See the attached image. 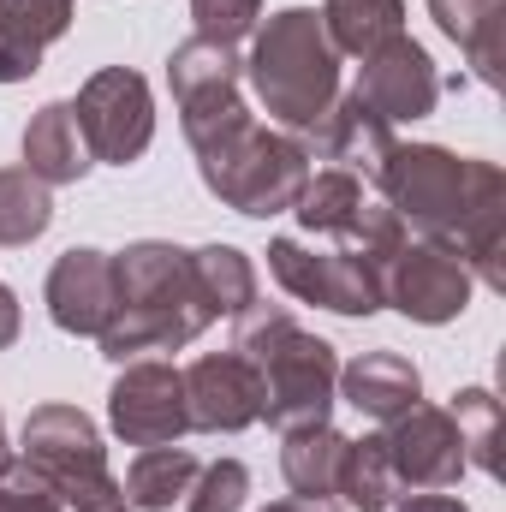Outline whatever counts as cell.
<instances>
[{"label":"cell","instance_id":"5","mask_svg":"<svg viewBox=\"0 0 506 512\" xmlns=\"http://www.w3.org/2000/svg\"><path fill=\"white\" fill-rule=\"evenodd\" d=\"M18 459L60 495V507H78V512H126L131 507L126 483H114V471H108L102 429L78 405H36L24 417Z\"/></svg>","mask_w":506,"mask_h":512},{"label":"cell","instance_id":"13","mask_svg":"<svg viewBox=\"0 0 506 512\" xmlns=\"http://www.w3.org/2000/svg\"><path fill=\"white\" fill-rule=\"evenodd\" d=\"M358 96L376 108L387 126H399V120H423V114H435V102H441V72H435V60L423 54V42L393 36L387 48H376V54L364 60V72H358Z\"/></svg>","mask_w":506,"mask_h":512},{"label":"cell","instance_id":"2","mask_svg":"<svg viewBox=\"0 0 506 512\" xmlns=\"http://www.w3.org/2000/svg\"><path fill=\"white\" fill-rule=\"evenodd\" d=\"M215 322V304L197 280V262L179 245L143 239L114 256V316L96 334L108 358H143V352H173L191 346Z\"/></svg>","mask_w":506,"mask_h":512},{"label":"cell","instance_id":"18","mask_svg":"<svg viewBox=\"0 0 506 512\" xmlns=\"http://www.w3.org/2000/svg\"><path fill=\"white\" fill-rule=\"evenodd\" d=\"M334 387H346V405H358V411L376 417V423H393L399 411H411V405L423 399V376H417V364L399 358V352H364L358 364L340 370V382Z\"/></svg>","mask_w":506,"mask_h":512},{"label":"cell","instance_id":"24","mask_svg":"<svg viewBox=\"0 0 506 512\" xmlns=\"http://www.w3.org/2000/svg\"><path fill=\"white\" fill-rule=\"evenodd\" d=\"M364 209V179L346 173V167H328V173H310L292 215L304 221V233H322V239H340Z\"/></svg>","mask_w":506,"mask_h":512},{"label":"cell","instance_id":"17","mask_svg":"<svg viewBox=\"0 0 506 512\" xmlns=\"http://www.w3.org/2000/svg\"><path fill=\"white\" fill-rule=\"evenodd\" d=\"M72 24V0H0V84H18L42 66V48Z\"/></svg>","mask_w":506,"mask_h":512},{"label":"cell","instance_id":"26","mask_svg":"<svg viewBox=\"0 0 506 512\" xmlns=\"http://www.w3.org/2000/svg\"><path fill=\"white\" fill-rule=\"evenodd\" d=\"M54 221V197L30 167H0V245H30Z\"/></svg>","mask_w":506,"mask_h":512},{"label":"cell","instance_id":"7","mask_svg":"<svg viewBox=\"0 0 506 512\" xmlns=\"http://www.w3.org/2000/svg\"><path fill=\"white\" fill-rule=\"evenodd\" d=\"M167 84H173L179 126L191 137V149H209L215 137H227L251 120L239 102V60L227 42H209V36L179 42L167 60Z\"/></svg>","mask_w":506,"mask_h":512},{"label":"cell","instance_id":"30","mask_svg":"<svg viewBox=\"0 0 506 512\" xmlns=\"http://www.w3.org/2000/svg\"><path fill=\"white\" fill-rule=\"evenodd\" d=\"M191 18H197V36L209 42H245L262 18V0H191Z\"/></svg>","mask_w":506,"mask_h":512},{"label":"cell","instance_id":"11","mask_svg":"<svg viewBox=\"0 0 506 512\" xmlns=\"http://www.w3.org/2000/svg\"><path fill=\"white\" fill-rule=\"evenodd\" d=\"M381 447H387V465L399 477V495H441L453 489L471 465H465V441H459V423L453 411L441 405H411L399 411L387 429H381Z\"/></svg>","mask_w":506,"mask_h":512},{"label":"cell","instance_id":"20","mask_svg":"<svg viewBox=\"0 0 506 512\" xmlns=\"http://www.w3.org/2000/svg\"><path fill=\"white\" fill-rule=\"evenodd\" d=\"M435 24L465 48L471 72L483 84H501V30H506V0H429Z\"/></svg>","mask_w":506,"mask_h":512},{"label":"cell","instance_id":"31","mask_svg":"<svg viewBox=\"0 0 506 512\" xmlns=\"http://www.w3.org/2000/svg\"><path fill=\"white\" fill-rule=\"evenodd\" d=\"M0 512H66V507L24 459H0Z\"/></svg>","mask_w":506,"mask_h":512},{"label":"cell","instance_id":"10","mask_svg":"<svg viewBox=\"0 0 506 512\" xmlns=\"http://www.w3.org/2000/svg\"><path fill=\"white\" fill-rule=\"evenodd\" d=\"M471 268L459 262L453 245H435V239H405L399 256L387 262V280H381V298L399 310V316H411V322H423V328H441V322H453V316H465V304H471Z\"/></svg>","mask_w":506,"mask_h":512},{"label":"cell","instance_id":"9","mask_svg":"<svg viewBox=\"0 0 506 512\" xmlns=\"http://www.w3.org/2000/svg\"><path fill=\"white\" fill-rule=\"evenodd\" d=\"M72 114H78V131H84V149H90L96 161H108V167H131V161L149 149V137H155L149 84H143L131 66L96 72V78L78 90Z\"/></svg>","mask_w":506,"mask_h":512},{"label":"cell","instance_id":"15","mask_svg":"<svg viewBox=\"0 0 506 512\" xmlns=\"http://www.w3.org/2000/svg\"><path fill=\"white\" fill-rule=\"evenodd\" d=\"M48 316L66 334H102L114 316V256L66 251L48 274Z\"/></svg>","mask_w":506,"mask_h":512},{"label":"cell","instance_id":"27","mask_svg":"<svg viewBox=\"0 0 506 512\" xmlns=\"http://www.w3.org/2000/svg\"><path fill=\"white\" fill-rule=\"evenodd\" d=\"M191 262H197V280H203L215 316H221V310L239 316V310L256 304V268H251L245 251H233V245H203V251H191Z\"/></svg>","mask_w":506,"mask_h":512},{"label":"cell","instance_id":"6","mask_svg":"<svg viewBox=\"0 0 506 512\" xmlns=\"http://www.w3.org/2000/svg\"><path fill=\"white\" fill-rule=\"evenodd\" d=\"M197 167H203V185L239 209V215H280L298 203L304 179H310V149L286 131H262L245 126L215 137L209 149H197Z\"/></svg>","mask_w":506,"mask_h":512},{"label":"cell","instance_id":"12","mask_svg":"<svg viewBox=\"0 0 506 512\" xmlns=\"http://www.w3.org/2000/svg\"><path fill=\"white\" fill-rule=\"evenodd\" d=\"M108 417H114V435L126 447H167L191 429V411H185V376L161 358H131L126 376L108 393Z\"/></svg>","mask_w":506,"mask_h":512},{"label":"cell","instance_id":"33","mask_svg":"<svg viewBox=\"0 0 506 512\" xmlns=\"http://www.w3.org/2000/svg\"><path fill=\"white\" fill-rule=\"evenodd\" d=\"M12 340H18V298L0 286V352H6Z\"/></svg>","mask_w":506,"mask_h":512},{"label":"cell","instance_id":"29","mask_svg":"<svg viewBox=\"0 0 506 512\" xmlns=\"http://www.w3.org/2000/svg\"><path fill=\"white\" fill-rule=\"evenodd\" d=\"M251 495V471L239 459H215L197 471V483L185 489V512H239Z\"/></svg>","mask_w":506,"mask_h":512},{"label":"cell","instance_id":"23","mask_svg":"<svg viewBox=\"0 0 506 512\" xmlns=\"http://www.w3.org/2000/svg\"><path fill=\"white\" fill-rule=\"evenodd\" d=\"M197 453L191 447H143L137 459H131V471H126V501L131 507H143V512H167L191 483H197Z\"/></svg>","mask_w":506,"mask_h":512},{"label":"cell","instance_id":"21","mask_svg":"<svg viewBox=\"0 0 506 512\" xmlns=\"http://www.w3.org/2000/svg\"><path fill=\"white\" fill-rule=\"evenodd\" d=\"M322 30H328L334 54L370 60L393 36H405V0H328L322 6Z\"/></svg>","mask_w":506,"mask_h":512},{"label":"cell","instance_id":"34","mask_svg":"<svg viewBox=\"0 0 506 512\" xmlns=\"http://www.w3.org/2000/svg\"><path fill=\"white\" fill-rule=\"evenodd\" d=\"M268 512H346V507H334V501H304V495H298V501H274Z\"/></svg>","mask_w":506,"mask_h":512},{"label":"cell","instance_id":"19","mask_svg":"<svg viewBox=\"0 0 506 512\" xmlns=\"http://www.w3.org/2000/svg\"><path fill=\"white\" fill-rule=\"evenodd\" d=\"M24 167L42 185H78L90 173V149H84V131H78L72 102H48L24 126Z\"/></svg>","mask_w":506,"mask_h":512},{"label":"cell","instance_id":"14","mask_svg":"<svg viewBox=\"0 0 506 512\" xmlns=\"http://www.w3.org/2000/svg\"><path fill=\"white\" fill-rule=\"evenodd\" d=\"M179 376H185L191 429H221V435H233V429H251L256 417H262V382H256V370L239 352H209V358H197V364L179 370Z\"/></svg>","mask_w":506,"mask_h":512},{"label":"cell","instance_id":"16","mask_svg":"<svg viewBox=\"0 0 506 512\" xmlns=\"http://www.w3.org/2000/svg\"><path fill=\"white\" fill-rule=\"evenodd\" d=\"M310 149H316L322 161H340L346 173H370V179H376L381 155L393 149V126L381 120L358 90H346V96L328 108V120L310 131Z\"/></svg>","mask_w":506,"mask_h":512},{"label":"cell","instance_id":"1","mask_svg":"<svg viewBox=\"0 0 506 512\" xmlns=\"http://www.w3.org/2000/svg\"><path fill=\"white\" fill-rule=\"evenodd\" d=\"M387 209L423 239L453 245L471 280L506 292V173L441 143H393L376 167Z\"/></svg>","mask_w":506,"mask_h":512},{"label":"cell","instance_id":"28","mask_svg":"<svg viewBox=\"0 0 506 512\" xmlns=\"http://www.w3.org/2000/svg\"><path fill=\"white\" fill-rule=\"evenodd\" d=\"M453 423H459V441H465V465L471 471H501L495 459V435H501V399L489 387H465L453 393Z\"/></svg>","mask_w":506,"mask_h":512},{"label":"cell","instance_id":"3","mask_svg":"<svg viewBox=\"0 0 506 512\" xmlns=\"http://www.w3.org/2000/svg\"><path fill=\"white\" fill-rule=\"evenodd\" d=\"M233 352L245 358L262 382V417L286 435L304 423H328L334 382H340V358L328 340L304 334L292 322V310L280 304H251L233 316Z\"/></svg>","mask_w":506,"mask_h":512},{"label":"cell","instance_id":"32","mask_svg":"<svg viewBox=\"0 0 506 512\" xmlns=\"http://www.w3.org/2000/svg\"><path fill=\"white\" fill-rule=\"evenodd\" d=\"M399 512H471V507H465L459 495H447V489H441V495H411Z\"/></svg>","mask_w":506,"mask_h":512},{"label":"cell","instance_id":"25","mask_svg":"<svg viewBox=\"0 0 506 512\" xmlns=\"http://www.w3.org/2000/svg\"><path fill=\"white\" fill-rule=\"evenodd\" d=\"M334 495H346V507H358V512H387L393 501H399V477H393V465H387L381 435L346 441V453H340V477H334Z\"/></svg>","mask_w":506,"mask_h":512},{"label":"cell","instance_id":"22","mask_svg":"<svg viewBox=\"0 0 506 512\" xmlns=\"http://www.w3.org/2000/svg\"><path fill=\"white\" fill-rule=\"evenodd\" d=\"M340 453H346V435L328 429V423L286 429L280 471H286L292 495H304V501H328V495H334V477H340Z\"/></svg>","mask_w":506,"mask_h":512},{"label":"cell","instance_id":"8","mask_svg":"<svg viewBox=\"0 0 506 512\" xmlns=\"http://www.w3.org/2000/svg\"><path fill=\"white\" fill-rule=\"evenodd\" d=\"M268 268L298 304H322V310H340V316H370V310L387 304L381 298V268L364 262L358 251H346V245L304 251L298 239H274L268 245Z\"/></svg>","mask_w":506,"mask_h":512},{"label":"cell","instance_id":"35","mask_svg":"<svg viewBox=\"0 0 506 512\" xmlns=\"http://www.w3.org/2000/svg\"><path fill=\"white\" fill-rule=\"evenodd\" d=\"M0 459H6V429H0Z\"/></svg>","mask_w":506,"mask_h":512},{"label":"cell","instance_id":"4","mask_svg":"<svg viewBox=\"0 0 506 512\" xmlns=\"http://www.w3.org/2000/svg\"><path fill=\"white\" fill-rule=\"evenodd\" d=\"M245 72H251L262 108L286 131H304V137L340 102V54H334L322 18L310 6H286V12L268 18Z\"/></svg>","mask_w":506,"mask_h":512}]
</instances>
